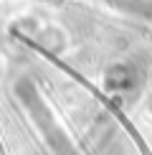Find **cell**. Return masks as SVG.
Returning <instances> with one entry per match:
<instances>
[{
    "label": "cell",
    "mask_w": 152,
    "mask_h": 155,
    "mask_svg": "<svg viewBox=\"0 0 152 155\" xmlns=\"http://www.w3.org/2000/svg\"><path fill=\"white\" fill-rule=\"evenodd\" d=\"M48 140H51V147L56 150V155H79V153L74 150V145L63 137V132L56 130L53 125H51V137H48Z\"/></svg>",
    "instance_id": "cell-1"
}]
</instances>
